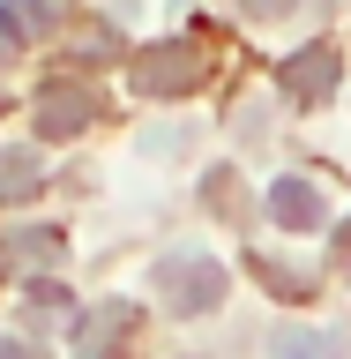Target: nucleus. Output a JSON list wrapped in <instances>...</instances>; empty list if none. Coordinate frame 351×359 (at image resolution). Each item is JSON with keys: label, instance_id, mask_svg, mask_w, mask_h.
<instances>
[{"label": "nucleus", "instance_id": "obj_15", "mask_svg": "<svg viewBox=\"0 0 351 359\" xmlns=\"http://www.w3.org/2000/svg\"><path fill=\"white\" fill-rule=\"evenodd\" d=\"M0 112H8V97H0Z\"/></svg>", "mask_w": 351, "mask_h": 359}, {"label": "nucleus", "instance_id": "obj_3", "mask_svg": "<svg viewBox=\"0 0 351 359\" xmlns=\"http://www.w3.org/2000/svg\"><path fill=\"white\" fill-rule=\"evenodd\" d=\"M142 330V307L135 299H97L90 314H75V359H120Z\"/></svg>", "mask_w": 351, "mask_h": 359}, {"label": "nucleus", "instance_id": "obj_5", "mask_svg": "<svg viewBox=\"0 0 351 359\" xmlns=\"http://www.w3.org/2000/svg\"><path fill=\"white\" fill-rule=\"evenodd\" d=\"M277 83H284L291 105H322V97H336V53L329 45H299L291 60H277Z\"/></svg>", "mask_w": 351, "mask_h": 359}, {"label": "nucleus", "instance_id": "obj_1", "mask_svg": "<svg viewBox=\"0 0 351 359\" xmlns=\"http://www.w3.org/2000/svg\"><path fill=\"white\" fill-rule=\"evenodd\" d=\"M224 262L217 255H157V299L172 314H209L224 299Z\"/></svg>", "mask_w": 351, "mask_h": 359}, {"label": "nucleus", "instance_id": "obj_13", "mask_svg": "<svg viewBox=\"0 0 351 359\" xmlns=\"http://www.w3.org/2000/svg\"><path fill=\"white\" fill-rule=\"evenodd\" d=\"M0 359H30V344H15V337H0Z\"/></svg>", "mask_w": 351, "mask_h": 359}, {"label": "nucleus", "instance_id": "obj_10", "mask_svg": "<svg viewBox=\"0 0 351 359\" xmlns=\"http://www.w3.org/2000/svg\"><path fill=\"white\" fill-rule=\"evenodd\" d=\"M269 359H344V352H336V337H322V330H277Z\"/></svg>", "mask_w": 351, "mask_h": 359}, {"label": "nucleus", "instance_id": "obj_6", "mask_svg": "<svg viewBox=\"0 0 351 359\" xmlns=\"http://www.w3.org/2000/svg\"><path fill=\"white\" fill-rule=\"evenodd\" d=\"M269 217L284 224V232H314V224H322V195H314V180L277 172V180H269Z\"/></svg>", "mask_w": 351, "mask_h": 359}, {"label": "nucleus", "instance_id": "obj_8", "mask_svg": "<svg viewBox=\"0 0 351 359\" xmlns=\"http://www.w3.org/2000/svg\"><path fill=\"white\" fill-rule=\"evenodd\" d=\"M38 187H45L38 150H0V202H30Z\"/></svg>", "mask_w": 351, "mask_h": 359}, {"label": "nucleus", "instance_id": "obj_14", "mask_svg": "<svg viewBox=\"0 0 351 359\" xmlns=\"http://www.w3.org/2000/svg\"><path fill=\"white\" fill-rule=\"evenodd\" d=\"M8 53H15V45H8V30H0V60H8Z\"/></svg>", "mask_w": 351, "mask_h": 359}, {"label": "nucleus", "instance_id": "obj_7", "mask_svg": "<svg viewBox=\"0 0 351 359\" xmlns=\"http://www.w3.org/2000/svg\"><path fill=\"white\" fill-rule=\"evenodd\" d=\"M53 22H60V0H0V30H8V45L45 38Z\"/></svg>", "mask_w": 351, "mask_h": 359}, {"label": "nucleus", "instance_id": "obj_9", "mask_svg": "<svg viewBox=\"0 0 351 359\" xmlns=\"http://www.w3.org/2000/svg\"><path fill=\"white\" fill-rule=\"evenodd\" d=\"M22 322H30V330H53V322H67V292L53 285V277H30V285H22Z\"/></svg>", "mask_w": 351, "mask_h": 359}, {"label": "nucleus", "instance_id": "obj_2", "mask_svg": "<svg viewBox=\"0 0 351 359\" xmlns=\"http://www.w3.org/2000/svg\"><path fill=\"white\" fill-rule=\"evenodd\" d=\"M195 83H202V45L195 38H165L135 60V90L142 97H187Z\"/></svg>", "mask_w": 351, "mask_h": 359}, {"label": "nucleus", "instance_id": "obj_12", "mask_svg": "<svg viewBox=\"0 0 351 359\" xmlns=\"http://www.w3.org/2000/svg\"><path fill=\"white\" fill-rule=\"evenodd\" d=\"M247 15H291V8H299V0H240Z\"/></svg>", "mask_w": 351, "mask_h": 359}, {"label": "nucleus", "instance_id": "obj_11", "mask_svg": "<svg viewBox=\"0 0 351 359\" xmlns=\"http://www.w3.org/2000/svg\"><path fill=\"white\" fill-rule=\"evenodd\" d=\"M8 255H15L22 269H53L60 262V232H45V224L38 232H8Z\"/></svg>", "mask_w": 351, "mask_h": 359}, {"label": "nucleus", "instance_id": "obj_4", "mask_svg": "<svg viewBox=\"0 0 351 359\" xmlns=\"http://www.w3.org/2000/svg\"><path fill=\"white\" fill-rule=\"evenodd\" d=\"M30 112H38V135H45V142H67V135H83L105 105H97V90H83V83H45Z\"/></svg>", "mask_w": 351, "mask_h": 359}]
</instances>
